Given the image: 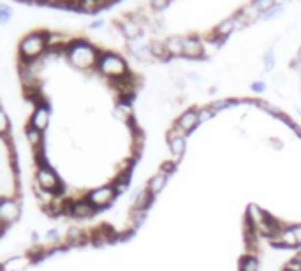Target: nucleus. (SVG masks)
<instances>
[{
	"instance_id": "f257e3e1",
	"label": "nucleus",
	"mask_w": 301,
	"mask_h": 271,
	"mask_svg": "<svg viewBox=\"0 0 301 271\" xmlns=\"http://www.w3.org/2000/svg\"><path fill=\"white\" fill-rule=\"evenodd\" d=\"M19 58L21 62L42 58L48 51V33L46 32H30L19 41Z\"/></svg>"
},
{
	"instance_id": "f03ea898",
	"label": "nucleus",
	"mask_w": 301,
	"mask_h": 271,
	"mask_svg": "<svg viewBox=\"0 0 301 271\" xmlns=\"http://www.w3.org/2000/svg\"><path fill=\"white\" fill-rule=\"evenodd\" d=\"M67 58L78 69H88L97 62V51L86 42H72L65 49Z\"/></svg>"
},
{
	"instance_id": "7ed1b4c3",
	"label": "nucleus",
	"mask_w": 301,
	"mask_h": 271,
	"mask_svg": "<svg viewBox=\"0 0 301 271\" xmlns=\"http://www.w3.org/2000/svg\"><path fill=\"white\" fill-rule=\"evenodd\" d=\"M35 183H37L44 192L55 194V196L63 190V185H62V182H60L58 175H56L49 166L37 167V173H35Z\"/></svg>"
},
{
	"instance_id": "20e7f679",
	"label": "nucleus",
	"mask_w": 301,
	"mask_h": 271,
	"mask_svg": "<svg viewBox=\"0 0 301 271\" xmlns=\"http://www.w3.org/2000/svg\"><path fill=\"white\" fill-rule=\"evenodd\" d=\"M99 69L102 74L111 78H123L125 76V62L116 55H104L99 60Z\"/></svg>"
},
{
	"instance_id": "39448f33",
	"label": "nucleus",
	"mask_w": 301,
	"mask_h": 271,
	"mask_svg": "<svg viewBox=\"0 0 301 271\" xmlns=\"http://www.w3.org/2000/svg\"><path fill=\"white\" fill-rule=\"evenodd\" d=\"M19 203L12 197H0V224L11 226L19 219Z\"/></svg>"
},
{
	"instance_id": "423d86ee",
	"label": "nucleus",
	"mask_w": 301,
	"mask_h": 271,
	"mask_svg": "<svg viewBox=\"0 0 301 271\" xmlns=\"http://www.w3.org/2000/svg\"><path fill=\"white\" fill-rule=\"evenodd\" d=\"M113 197H115V189H113V187H99V189L92 190V192L88 194L86 201H88L93 208H102V206L111 203Z\"/></svg>"
},
{
	"instance_id": "0eeeda50",
	"label": "nucleus",
	"mask_w": 301,
	"mask_h": 271,
	"mask_svg": "<svg viewBox=\"0 0 301 271\" xmlns=\"http://www.w3.org/2000/svg\"><path fill=\"white\" fill-rule=\"evenodd\" d=\"M49 123V108L48 104H39L33 108L32 115H30V120H28V125L33 127V129L41 130V132H44L46 127H48Z\"/></svg>"
},
{
	"instance_id": "6e6552de",
	"label": "nucleus",
	"mask_w": 301,
	"mask_h": 271,
	"mask_svg": "<svg viewBox=\"0 0 301 271\" xmlns=\"http://www.w3.org/2000/svg\"><path fill=\"white\" fill-rule=\"evenodd\" d=\"M69 213L74 217H78V219H85V217H90L95 213V208H93L92 205H90L88 201L83 199V201H74V203H71L69 205Z\"/></svg>"
},
{
	"instance_id": "1a4fd4ad",
	"label": "nucleus",
	"mask_w": 301,
	"mask_h": 271,
	"mask_svg": "<svg viewBox=\"0 0 301 271\" xmlns=\"http://www.w3.org/2000/svg\"><path fill=\"white\" fill-rule=\"evenodd\" d=\"M28 263H32V259H26L21 256H12L11 259H7L4 264H0V268H2V271H21L25 270V266Z\"/></svg>"
},
{
	"instance_id": "9d476101",
	"label": "nucleus",
	"mask_w": 301,
	"mask_h": 271,
	"mask_svg": "<svg viewBox=\"0 0 301 271\" xmlns=\"http://www.w3.org/2000/svg\"><path fill=\"white\" fill-rule=\"evenodd\" d=\"M197 122H199V116L194 111H187L183 113L182 118L178 120V129H182L183 132H189V130H192L194 127L197 125Z\"/></svg>"
},
{
	"instance_id": "9b49d317",
	"label": "nucleus",
	"mask_w": 301,
	"mask_h": 271,
	"mask_svg": "<svg viewBox=\"0 0 301 271\" xmlns=\"http://www.w3.org/2000/svg\"><path fill=\"white\" fill-rule=\"evenodd\" d=\"M201 53H203V44L197 39H187L185 44H183V55L190 56V58H196Z\"/></svg>"
},
{
	"instance_id": "f8f14e48",
	"label": "nucleus",
	"mask_w": 301,
	"mask_h": 271,
	"mask_svg": "<svg viewBox=\"0 0 301 271\" xmlns=\"http://www.w3.org/2000/svg\"><path fill=\"white\" fill-rule=\"evenodd\" d=\"M25 138L26 141L32 145V148H37V146L42 145V132L37 129H33V127H30L28 123H26L25 127Z\"/></svg>"
},
{
	"instance_id": "ddd939ff",
	"label": "nucleus",
	"mask_w": 301,
	"mask_h": 271,
	"mask_svg": "<svg viewBox=\"0 0 301 271\" xmlns=\"http://www.w3.org/2000/svg\"><path fill=\"white\" fill-rule=\"evenodd\" d=\"M183 44L185 41L182 37H171L166 44V51L171 55H183Z\"/></svg>"
},
{
	"instance_id": "4468645a",
	"label": "nucleus",
	"mask_w": 301,
	"mask_h": 271,
	"mask_svg": "<svg viewBox=\"0 0 301 271\" xmlns=\"http://www.w3.org/2000/svg\"><path fill=\"white\" fill-rule=\"evenodd\" d=\"M166 180H167V175L166 173H159L152 178L150 182V187H148V192L150 194H159L162 190V187L166 185Z\"/></svg>"
},
{
	"instance_id": "2eb2a0df",
	"label": "nucleus",
	"mask_w": 301,
	"mask_h": 271,
	"mask_svg": "<svg viewBox=\"0 0 301 271\" xmlns=\"http://www.w3.org/2000/svg\"><path fill=\"white\" fill-rule=\"evenodd\" d=\"M9 127H11V122H9L7 113L0 108V138H7L9 130H11Z\"/></svg>"
},
{
	"instance_id": "dca6fc26",
	"label": "nucleus",
	"mask_w": 301,
	"mask_h": 271,
	"mask_svg": "<svg viewBox=\"0 0 301 271\" xmlns=\"http://www.w3.org/2000/svg\"><path fill=\"white\" fill-rule=\"evenodd\" d=\"M234 25H236V21H234V18H227V19H224V21L220 23L219 26H217V33H219V35H227V33H229L231 30L234 28Z\"/></svg>"
},
{
	"instance_id": "f3484780",
	"label": "nucleus",
	"mask_w": 301,
	"mask_h": 271,
	"mask_svg": "<svg viewBox=\"0 0 301 271\" xmlns=\"http://www.w3.org/2000/svg\"><path fill=\"white\" fill-rule=\"evenodd\" d=\"M171 152L175 153L176 157H180L183 152H185V141H183V138L171 139Z\"/></svg>"
},
{
	"instance_id": "a211bd4d",
	"label": "nucleus",
	"mask_w": 301,
	"mask_h": 271,
	"mask_svg": "<svg viewBox=\"0 0 301 271\" xmlns=\"http://www.w3.org/2000/svg\"><path fill=\"white\" fill-rule=\"evenodd\" d=\"M123 30H125L127 35L132 37V39L138 37V33H139V26L134 21H130V19H125V23H123Z\"/></svg>"
},
{
	"instance_id": "6ab92c4d",
	"label": "nucleus",
	"mask_w": 301,
	"mask_h": 271,
	"mask_svg": "<svg viewBox=\"0 0 301 271\" xmlns=\"http://www.w3.org/2000/svg\"><path fill=\"white\" fill-rule=\"evenodd\" d=\"M12 18V11L7 7V5L0 4V25H7Z\"/></svg>"
},
{
	"instance_id": "aec40b11",
	"label": "nucleus",
	"mask_w": 301,
	"mask_h": 271,
	"mask_svg": "<svg viewBox=\"0 0 301 271\" xmlns=\"http://www.w3.org/2000/svg\"><path fill=\"white\" fill-rule=\"evenodd\" d=\"M150 199H152V194H150V192L139 194L138 201H136V208H138V210H145V206H148Z\"/></svg>"
},
{
	"instance_id": "412c9836",
	"label": "nucleus",
	"mask_w": 301,
	"mask_h": 271,
	"mask_svg": "<svg viewBox=\"0 0 301 271\" xmlns=\"http://www.w3.org/2000/svg\"><path fill=\"white\" fill-rule=\"evenodd\" d=\"M129 115H130V108L127 104H118V106H116V109H115V116H116V118L127 120V118H129Z\"/></svg>"
},
{
	"instance_id": "4be33fe9",
	"label": "nucleus",
	"mask_w": 301,
	"mask_h": 271,
	"mask_svg": "<svg viewBox=\"0 0 301 271\" xmlns=\"http://www.w3.org/2000/svg\"><path fill=\"white\" fill-rule=\"evenodd\" d=\"M257 268H259V264L254 257H247L242 263V271H257Z\"/></svg>"
},
{
	"instance_id": "5701e85b",
	"label": "nucleus",
	"mask_w": 301,
	"mask_h": 271,
	"mask_svg": "<svg viewBox=\"0 0 301 271\" xmlns=\"http://www.w3.org/2000/svg\"><path fill=\"white\" fill-rule=\"evenodd\" d=\"M104 4H100V2H93V0H86V2H81V11H88L93 12L97 11L99 7H102Z\"/></svg>"
},
{
	"instance_id": "b1692460",
	"label": "nucleus",
	"mask_w": 301,
	"mask_h": 271,
	"mask_svg": "<svg viewBox=\"0 0 301 271\" xmlns=\"http://www.w3.org/2000/svg\"><path fill=\"white\" fill-rule=\"evenodd\" d=\"M282 242L286 243V245H298V242H296V236H294V231L293 229H289V231H286V233H282Z\"/></svg>"
},
{
	"instance_id": "393cba45",
	"label": "nucleus",
	"mask_w": 301,
	"mask_h": 271,
	"mask_svg": "<svg viewBox=\"0 0 301 271\" xmlns=\"http://www.w3.org/2000/svg\"><path fill=\"white\" fill-rule=\"evenodd\" d=\"M166 53V44H160V42H153L152 44V55L162 56Z\"/></svg>"
},
{
	"instance_id": "a878e982",
	"label": "nucleus",
	"mask_w": 301,
	"mask_h": 271,
	"mask_svg": "<svg viewBox=\"0 0 301 271\" xmlns=\"http://www.w3.org/2000/svg\"><path fill=\"white\" fill-rule=\"evenodd\" d=\"M212 115H213V109L205 108V109H201V113L197 116H199V122H206L208 118H212Z\"/></svg>"
},
{
	"instance_id": "bb28decb",
	"label": "nucleus",
	"mask_w": 301,
	"mask_h": 271,
	"mask_svg": "<svg viewBox=\"0 0 301 271\" xmlns=\"http://www.w3.org/2000/svg\"><path fill=\"white\" fill-rule=\"evenodd\" d=\"M132 217H134V222H136V224H141V220L145 219V210H136Z\"/></svg>"
},
{
	"instance_id": "cd10ccee",
	"label": "nucleus",
	"mask_w": 301,
	"mask_h": 271,
	"mask_svg": "<svg viewBox=\"0 0 301 271\" xmlns=\"http://www.w3.org/2000/svg\"><path fill=\"white\" fill-rule=\"evenodd\" d=\"M56 236H58V233H56V231H49V233L46 234V240H48V242H55Z\"/></svg>"
},
{
	"instance_id": "c85d7f7f",
	"label": "nucleus",
	"mask_w": 301,
	"mask_h": 271,
	"mask_svg": "<svg viewBox=\"0 0 301 271\" xmlns=\"http://www.w3.org/2000/svg\"><path fill=\"white\" fill-rule=\"evenodd\" d=\"M294 236H296V242L298 243H301V226H298V227H294Z\"/></svg>"
},
{
	"instance_id": "c756f323",
	"label": "nucleus",
	"mask_w": 301,
	"mask_h": 271,
	"mask_svg": "<svg viewBox=\"0 0 301 271\" xmlns=\"http://www.w3.org/2000/svg\"><path fill=\"white\" fill-rule=\"evenodd\" d=\"M166 5H167V2H153V7H157V9H159V7H166Z\"/></svg>"
},
{
	"instance_id": "7c9ffc66",
	"label": "nucleus",
	"mask_w": 301,
	"mask_h": 271,
	"mask_svg": "<svg viewBox=\"0 0 301 271\" xmlns=\"http://www.w3.org/2000/svg\"><path fill=\"white\" fill-rule=\"evenodd\" d=\"M294 261H296L298 264H301V254H300V256H298V257H296V259H294Z\"/></svg>"
}]
</instances>
